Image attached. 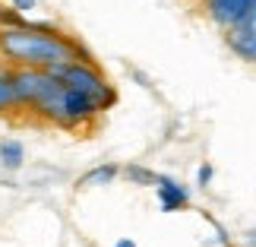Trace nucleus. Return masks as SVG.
Returning a JSON list of instances; mask_svg holds the SVG:
<instances>
[{
    "label": "nucleus",
    "instance_id": "obj_1",
    "mask_svg": "<svg viewBox=\"0 0 256 247\" xmlns=\"http://www.w3.org/2000/svg\"><path fill=\"white\" fill-rule=\"evenodd\" d=\"M0 61L13 70H51L60 64H95L76 38L51 26L19 23L0 29Z\"/></svg>",
    "mask_w": 256,
    "mask_h": 247
},
{
    "label": "nucleus",
    "instance_id": "obj_2",
    "mask_svg": "<svg viewBox=\"0 0 256 247\" xmlns=\"http://www.w3.org/2000/svg\"><path fill=\"white\" fill-rule=\"evenodd\" d=\"M48 73L57 76L64 86L76 89L80 95H86L98 111H104V108H111L117 102V92L111 89V83L102 76V70L95 64H60V67H51Z\"/></svg>",
    "mask_w": 256,
    "mask_h": 247
},
{
    "label": "nucleus",
    "instance_id": "obj_3",
    "mask_svg": "<svg viewBox=\"0 0 256 247\" xmlns=\"http://www.w3.org/2000/svg\"><path fill=\"white\" fill-rule=\"evenodd\" d=\"M256 10V0H206V13L218 29L228 32L231 26H238L240 19H247Z\"/></svg>",
    "mask_w": 256,
    "mask_h": 247
},
{
    "label": "nucleus",
    "instance_id": "obj_4",
    "mask_svg": "<svg viewBox=\"0 0 256 247\" xmlns=\"http://www.w3.org/2000/svg\"><path fill=\"white\" fill-rule=\"evenodd\" d=\"M224 42H228V48L240 61L256 64V10L247 19H240L238 26H231L228 32H224Z\"/></svg>",
    "mask_w": 256,
    "mask_h": 247
},
{
    "label": "nucleus",
    "instance_id": "obj_5",
    "mask_svg": "<svg viewBox=\"0 0 256 247\" xmlns=\"http://www.w3.org/2000/svg\"><path fill=\"white\" fill-rule=\"evenodd\" d=\"M155 193H158V203H162L164 212H177V209H184V206H190V193H186V187L171 181V177H164V174L155 181Z\"/></svg>",
    "mask_w": 256,
    "mask_h": 247
},
{
    "label": "nucleus",
    "instance_id": "obj_6",
    "mask_svg": "<svg viewBox=\"0 0 256 247\" xmlns=\"http://www.w3.org/2000/svg\"><path fill=\"white\" fill-rule=\"evenodd\" d=\"M19 111L16 105V92H13V67L0 64V117Z\"/></svg>",
    "mask_w": 256,
    "mask_h": 247
},
{
    "label": "nucleus",
    "instance_id": "obj_7",
    "mask_svg": "<svg viewBox=\"0 0 256 247\" xmlns=\"http://www.w3.org/2000/svg\"><path fill=\"white\" fill-rule=\"evenodd\" d=\"M26 162V149L19 140H0V168H6V171H19Z\"/></svg>",
    "mask_w": 256,
    "mask_h": 247
},
{
    "label": "nucleus",
    "instance_id": "obj_8",
    "mask_svg": "<svg viewBox=\"0 0 256 247\" xmlns=\"http://www.w3.org/2000/svg\"><path fill=\"white\" fill-rule=\"evenodd\" d=\"M117 174H120V168H117V165H102V168H95V171H88L80 184L82 187H102V184H111Z\"/></svg>",
    "mask_w": 256,
    "mask_h": 247
},
{
    "label": "nucleus",
    "instance_id": "obj_9",
    "mask_svg": "<svg viewBox=\"0 0 256 247\" xmlns=\"http://www.w3.org/2000/svg\"><path fill=\"white\" fill-rule=\"evenodd\" d=\"M124 174L130 177V181H136V184H155V181H158V174H152L149 168H136V165H130Z\"/></svg>",
    "mask_w": 256,
    "mask_h": 247
},
{
    "label": "nucleus",
    "instance_id": "obj_10",
    "mask_svg": "<svg viewBox=\"0 0 256 247\" xmlns=\"http://www.w3.org/2000/svg\"><path fill=\"white\" fill-rule=\"evenodd\" d=\"M10 7H13L19 16H26V13H32V10H35V0H10Z\"/></svg>",
    "mask_w": 256,
    "mask_h": 247
},
{
    "label": "nucleus",
    "instance_id": "obj_11",
    "mask_svg": "<svg viewBox=\"0 0 256 247\" xmlns=\"http://www.w3.org/2000/svg\"><path fill=\"white\" fill-rule=\"evenodd\" d=\"M209 181H212V165H202L200 168V187H206Z\"/></svg>",
    "mask_w": 256,
    "mask_h": 247
},
{
    "label": "nucleus",
    "instance_id": "obj_12",
    "mask_svg": "<svg viewBox=\"0 0 256 247\" xmlns=\"http://www.w3.org/2000/svg\"><path fill=\"white\" fill-rule=\"evenodd\" d=\"M114 247H136V241H130V238H124V241H117Z\"/></svg>",
    "mask_w": 256,
    "mask_h": 247
}]
</instances>
